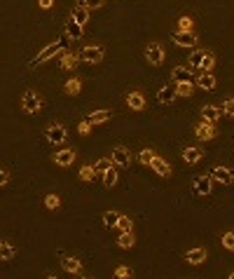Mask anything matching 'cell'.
Wrapping results in <instances>:
<instances>
[{
  "label": "cell",
  "instance_id": "obj_5",
  "mask_svg": "<svg viewBox=\"0 0 234 279\" xmlns=\"http://www.w3.org/2000/svg\"><path fill=\"white\" fill-rule=\"evenodd\" d=\"M194 136L199 138V141H211V138L218 136V129H215L213 122H206V120H201V122L194 124Z\"/></svg>",
  "mask_w": 234,
  "mask_h": 279
},
{
  "label": "cell",
  "instance_id": "obj_18",
  "mask_svg": "<svg viewBox=\"0 0 234 279\" xmlns=\"http://www.w3.org/2000/svg\"><path fill=\"white\" fill-rule=\"evenodd\" d=\"M17 256V246L10 239H0V263H7Z\"/></svg>",
  "mask_w": 234,
  "mask_h": 279
},
{
  "label": "cell",
  "instance_id": "obj_34",
  "mask_svg": "<svg viewBox=\"0 0 234 279\" xmlns=\"http://www.w3.org/2000/svg\"><path fill=\"white\" fill-rule=\"evenodd\" d=\"M194 28V21H192V17H181V19H178V31H183V33H190V31H192Z\"/></svg>",
  "mask_w": 234,
  "mask_h": 279
},
{
  "label": "cell",
  "instance_id": "obj_22",
  "mask_svg": "<svg viewBox=\"0 0 234 279\" xmlns=\"http://www.w3.org/2000/svg\"><path fill=\"white\" fill-rule=\"evenodd\" d=\"M201 117L206 120V122H218L222 117V113H220V106H213V103H208V106H204L201 108Z\"/></svg>",
  "mask_w": 234,
  "mask_h": 279
},
{
  "label": "cell",
  "instance_id": "obj_25",
  "mask_svg": "<svg viewBox=\"0 0 234 279\" xmlns=\"http://www.w3.org/2000/svg\"><path fill=\"white\" fill-rule=\"evenodd\" d=\"M101 181H103V188H115V185H117V169H115V164H110V167L101 174Z\"/></svg>",
  "mask_w": 234,
  "mask_h": 279
},
{
  "label": "cell",
  "instance_id": "obj_8",
  "mask_svg": "<svg viewBox=\"0 0 234 279\" xmlns=\"http://www.w3.org/2000/svg\"><path fill=\"white\" fill-rule=\"evenodd\" d=\"M75 157H77V150L75 148H63V150H56L52 160L56 167H63V169H66V167H70V164L75 162Z\"/></svg>",
  "mask_w": 234,
  "mask_h": 279
},
{
  "label": "cell",
  "instance_id": "obj_9",
  "mask_svg": "<svg viewBox=\"0 0 234 279\" xmlns=\"http://www.w3.org/2000/svg\"><path fill=\"white\" fill-rule=\"evenodd\" d=\"M101 59H103V47H101V45H87V47H82L80 61H85V63H99Z\"/></svg>",
  "mask_w": 234,
  "mask_h": 279
},
{
  "label": "cell",
  "instance_id": "obj_11",
  "mask_svg": "<svg viewBox=\"0 0 234 279\" xmlns=\"http://www.w3.org/2000/svg\"><path fill=\"white\" fill-rule=\"evenodd\" d=\"M174 45L176 47H197V35H194V31H190V33H183V31H176L174 33Z\"/></svg>",
  "mask_w": 234,
  "mask_h": 279
},
{
  "label": "cell",
  "instance_id": "obj_42",
  "mask_svg": "<svg viewBox=\"0 0 234 279\" xmlns=\"http://www.w3.org/2000/svg\"><path fill=\"white\" fill-rule=\"evenodd\" d=\"M7 183H10V171L0 167V188H5Z\"/></svg>",
  "mask_w": 234,
  "mask_h": 279
},
{
  "label": "cell",
  "instance_id": "obj_17",
  "mask_svg": "<svg viewBox=\"0 0 234 279\" xmlns=\"http://www.w3.org/2000/svg\"><path fill=\"white\" fill-rule=\"evenodd\" d=\"M204 260H206V249H204V246L190 249V251L185 253V263H190V265H201Z\"/></svg>",
  "mask_w": 234,
  "mask_h": 279
},
{
  "label": "cell",
  "instance_id": "obj_33",
  "mask_svg": "<svg viewBox=\"0 0 234 279\" xmlns=\"http://www.w3.org/2000/svg\"><path fill=\"white\" fill-rule=\"evenodd\" d=\"M45 206H47L49 211L61 209V197H59V195H54V192H49V195L45 197Z\"/></svg>",
  "mask_w": 234,
  "mask_h": 279
},
{
  "label": "cell",
  "instance_id": "obj_28",
  "mask_svg": "<svg viewBox=\"0 0 234 279\" xmlns=\"http://www.w3.org/2000/svg\"><path fill=\"white\" fill-rule=\"evenodd\" d=\"M63 89H66V94L77 96V94L82 92V82H80V78H68L66 85H63Z\"/></svg>",
  "mask_w": 234,
  "mask_h": 279
},
{
  "label": "cell",
  "instance_id": "obj_12",
  "mask_svg": "<svg viewBox=\"0 0 234 279\" xmlns=\"http://www.w3.org/2000/svg\"><path fill=\"white\" fill-rule=\"evenodd\" d=\"M77 63H80V54H75V52H68V49H63V52L59 54V66L63 71L77 68Z\"/></svg>",
  "mask_w": 234,
  "mask_h": 279
},
{
  "label": "cell",
  "instance_id": "obj_27",
  "mask_svg": "<svg viewBox=\"0 0 234 279\" xmlns=\"http://www.w3.org/2000/svg\"><path fill=\"white\" fill-rule=\"evenodd\" d=\"M171 78H174V82H190L192 80V71L185 68V66H176Z\"/></svg>",
  "mask_w": 234,
  "mask_h": 279
},
{
  "label": "cell",
  "instance_id": "obj_4",
  "mask_svg": "<svg viewBox=\"0 0 234 279\" xmlns=\"http://www.w3.org/2000/svg\"><path fill=\"white\" fill-rule=\"evenodd\" d=\"M45 138L52 143V146H61V143L68 138V131L61 122H52L45 127Z\"/></svg>",
  "mask_w": 234,
  "mask_h": 279
},
{
  "label": "cell",
  "instance_id": "obj_23",
  "mask_svg": "<svg viewBox=\"0 0 234 279\" xmlns=\"http://www.w3.org/2000/svg\"><path fill=\"white\" fill-rule=\"evenodd\" d=\"M70 19L85 28V26H87V21H89V10H87V7H82V5H75L73 12H70Z\"/></svg>",
  "mask_w": 234,
  "mask_h": 279
},
{
  "label": "cell",
  "instance_id": "obj_32",
  "mask_svg": "<svg viewBox=\"0 0 234 279\" xmlns=\"http://www.w3.org/2000/svg\"><path fill=\"white\" fill-rule=\"evenodd\" d=\"M117 221H120V214H117V211H106V214H103V225H106V228H117Z\"/></svg>",
  "mask_w": 234,
  "mask_h": 279
},
{
  "label": "cell",
  "instance_id": "obj_41",
  "mask_svg": "<svg viewBox=\"0 0 234 279\" xmlns=\"http://www.w3.org/2000/svg\"><path fill=\"white\" fill-rule=\"evenodd\" d=\"M92 127L94 124L89 122V120H85V122L77 124V134H80V136H87V134H92Z\"/></svg>",
  "mask_w": 234,
  "mask_h": 279
},
{
  "label": "cell",
  "instance_id": "obj_7",
  "mask_svg": "<svg viewBox=\"0 0 234 279\" xmlns=\"http://www.w3.org/2000/svg\"><path fill=\"white\" fill-rule=\"evenodd\" d=\"M113 164L115 167H120V169H127V167H131V150L124 148V146H117V148H113Z\"/></svg>",
  "mask_w": 234,
  "mask_h": 279
},
{
  "label": "cell",
  "instance_id": "obj_26",
  "mask_svg": "<svg viewBox=\"0 0 234 279\" xmlns=\"http://www.w3.org/2000/svg\"><path fill=\"white\" fill-rule=\"evenodd\" d=\"M157 101L160 103H174L176 101V89H171L169 85H164V87H160V92H157Z\"/></svg>",
  "mask_w": 234,
  "mask_h": 279
},
{
  "label": "cell",
  "instance_id": "obj_1",
  "mask_svg": "<svg viewBox=\"0 0 234 279\" xmlns=\"http://www.w3.org/2000/svg\"><path fill=\"white\" fill-rule=\"evenodd\" d=\"M66 45H68V38H66V35H61L56 42H49L47 47H42L40 52H38V56H33V59H31V68H35V66H42V63H47L49 59L59 56L61 52L66 49Z\"/></svg>",
  "mask_w": 234,
  "mask_h": 279
},
{
  "label": "cell",
  "instance_id": "obj_13",
  "mask_svg": "<svg viewBox=\"0 0 234 279\" xmlns=\"http://www.w3.org/2000/svg\"><path fill=\"white\" fill-rule=\"evenodd\" d=\"M211 178L218 181V183H222V185L234 183V174H232V169H227V167H213V169H211Z\"/></svg>",
  "mask_w": 234,
  "mask_h": 279
},
{
  "label": "cell",
  "instance_id": "obj_3",
  "mask_svg": "<svg viewBox=\"0 0 234 279\" xmlns=\"http://www.w3.org/2000/svg\"><path fill=\"white\" fill-rule=\"evenodd\" d=\"M40 108H42V96L35 89H26L24 96H21V110L26 115H35V113H40Z\"/></svg>",
  "mask_w": 234,
  "mask_h": 279
},
{
  "label": "cell",
  "instance_id": "obj_31",
  "mask_svg": "<svg viewBox=\"0 0 234 279\" xmlns=\"http://www.w3.org/2000/svg\"><path fill=\"white\" fill-rule=\"evenodd\" d=\"M94 178H96V171H94L92 164H82L80 167V181L89 183V181H94Z\"/></svg>",
  "mask_w": 234,
  "mask_h": 279
},
{
  "label": "cell",
  "instance_id": "obj_2",
  "mask_svg": "<svg viewBox=\"0 0 234 279\" xmlns=\"http://www.w3.org/2000/svg\"><path fill=\"white\" fill-rule=\"evenodd\" d=\"M190 66L194 71H211L215 66V56L211 49H194L192 54H190Z\"/></svg>",
  "mask_w": 234,
  "mask_h": 279
},
{
  "label": "cell",
  "instance_id": "obj_43",
  "mask_svg": "<svg viewBox=\"0 0 234 279\" xmlns=\"http://www.w3.org/2000/svg\"><path fill=\"white\" fill-rule=\"evenodd\" d=\"M115 277H134V272H131L129 267H117V270H115Z\"/></svg>",
  "mask_w": 234,
  "mask_h": 279
},
{
  "label": "cell",
  "instance_id": "obj_20",
  "mask_svg": "<svg viewBox=\"0 0 234 279\" xmlns=\"http://www.w3.org/2000/svg\"><path fill=\"white\" fill-rule=\"evenodd\" d=\"M127 106L131 110H136V113H140V110L145 108V96L140 94V92H129L127 94Z\"/></svg>",
  "mask_w": 234,
  "mask_h": 279
},
{
  "label": "cell",
  "instance_id": "obj_39",
  "mask_svg": "<svg viewBox=\"0 0 234 279\" xmlns=\"http://www.w3.org/2000/svg\"><path fill=\"white\" fill-rule=\"evenodd\" d=\"M152 157H154V150L143 148V150H140V155H138V160H140L143 164H150V162H152Z\"/></svg>",
  "mask_w": 234,
  "mask_h": 279
},
{
  "label": "cell",
  "instance_id": "obj_40",
  "mask_svg": "<svg viewBox=\"0 0 234 279\" xmlns=\"http://www.w3.org/2000/svg\"><path fill=\"white\" fill-rule=\"evenodd\" d=\"M222 246H225L227 251H234V232H225V235H222Z\"/></svg>",
  "mask_w": 234,
  "mask_h": 279
},
{
  "label": "cell",
  "instance_id": "obj_19",
  "mask_svg": "<svg viewBox=\"0 0 234 279\" xmlns=\"http://www.w3.org/2000/svg\"><path fill=\"white\" fill-rule=\"evenodd\" d=\"M61 267H63L68 274H82V263L77 258H73V256H63V258H61Z\"/></svg>",
  "mask_w": 234,
  "mask_h": 279
},
{
  "label": "cell",
  "instance_id": "obj_44",
  "mask_svg": "<svg viewBox=\"0 0 234 279\" xmlns=\"http://www.w3.org/2000/svg\"><path fill=\"white\" fill-rule=\"evenodd\" d=\"M38 5H40L42 10H49V7H54V0H38Z\"/></svg>",
  "mask_w": 234,
  "mask_h": 279
},
{
  "label": "cell",
  "instance_id": "obj_38",
  "mask_svg": "<svg viewBox=\"0 0 234 279\" xmlns=\"http://www.w3.org/2000/svg\"><path fill=\"white\" fill-rule=\"evenodd\" d=\"M80 5L87 7V10H101L106 5V0H80Z\"/></svg>",
  "mask_w": 234,
  "mask_h": 279
},
{
  "label": "cell",
  "instance_id": "obj_37",
  "mask_svg": "<svg viewBox=\"0 0 234 279\" xmlns=\"http://www.w3.org/2000/svg\"><path fill=\"white\" fill-rule=\"evenodd\" d=\"M117 230H120V232H131V218H129V216H122V214H120V221H117Z\"/></svg>",
  "mask_w": 234,
  "mask_h": 279
},
{
  "label": "cell",
  "instance_id": "obj_10",
  "mask_svg": "<svg viewBox=\"0 0 234 279\" xmlns=\"http://www.w3.org/2000/svg\"><path fill=\"white\" fill-rule=\"evenodd\" d=\"M192 190L197 197H206V195H211V190H213V178L211 176H197L192 183Z\"/></svg>",
  "mask_w": 234,
  "mask_h": 279
},
{
  "label": "cell",
  "instance_id": "obj_29",
  "mask_svg": "<svg viewBox=\"0 0 234 279\" xmlns=\"http://www.w3.org/2000/svg\"><path fill=\"white\" fill-rule=\"evenodd\" d=\"M176 96H185V99H190V96L194 94V85L192 80L190 82H176Z\"/></svg>",
  "mask_w": 234,
  "mask_h": 279
},
{
  "label": "cell",
  "instance_id": "obj_30",
  "mask_svg": "<svg viewBox=\"0 0 234 279\" xmlns=\"http://www.w3.org/2000/svg\"><path fill=\"white\" fill-rule=\"evenodd\" d=\"M117 244H120L122 249H134V244H136L134 232H122L120 237H117Z\"/></svg>",
  "mask_w": 234,
  "mask_h": 279
},
{
  "label": "cell",
  "instance_id": "obj_21",
  "mask_svg": "<svg viewBox=\"0 0 234 279\" xmlns=\"http://www.w3.org/2000/svg\"><path fill=\"white\" fill-rule=\"evenodd\" d=\"M201 157H204V150L197 148V146H187V148L183 150V160H185L187 164H197V162H201Z\"/></svg>",
  "mask_w": 234,
  "mask_h": 279
},
{
  "label": "cell",
  "instance_id": "obj_35",
  "mask_svg": "<svg viewBox=\"0 0 234 279\" xmlns=\"http://www.w3.org/2000/svg\"><path fill=\"white\" fill-rule=\"evenodd\" d=\"M220 113L222 115H227L229 120H234V99H225V101H222Z\"/></svg>",
  "mask_w": 234,
  "mask_h": 279
},
{
  "label": "cell",
  "instance_id": "obj_16",
  "mask_svg": "<svg viewBox=\"0 0 234 279\" xmlns=\"http://www.w3.org/2000/svg\"><path fill=\"white\" fill-rule=\"evenodd\" d=\"M197 85H199L201 89H206V92H213L215 89V75L211 73V71H201L199 75H197Z\"/></svg>",
  "mask_w": 234,
  "mask_h": 279
},
{
  "label": "cell",
  "instance_id": "obj_36",
  "mask_svg": "<svg viewBox=\"0 0 234 279\" xmlns=\"http://www.w3.org/2000/svg\"><path fill=\"white\" fill-rule=\"evenodd\" d=\"M110 164H113V160H108V157L99 160V162L94 164V171H96V176H101V174H103V171H106L108 167H110Z\"/></svg>",
  "mask_w": 234,
  "mask_h": 279
},
{
  "label": "cell",
  "instance_id": "obj_15",
  "mask_svg": "<svg viewBox=\"0 0 234 279\" xmlns=\"http://www.w3.org/2000/svg\"><path fill=\"white\" fill-rule=\"evenodd\" d=\"M150 169H154V174H160L162 178H169V176H171V164H169L167 160L157 157V155L152 157V162H150Z\"/></svg>",
  "mask_w": 234,
  "mask_h": 279
},
{
  "label": "cell",
  "instance_id": "obj_6",
  "mask_svg": "<svg viewBox=\"0 0 234 279\" xmlns=\"http://www.w3.org/2000/svg\"><path fill=\"white\" fill-rule=\"evenodd\" d=\"M145 59L150 66H162L164 63V47L160 42H150L145 47Z\"/></svg>",
  "mask_w": 234,
  "mask_h": 279
},
{
  "label": "cell",
  "instance_id": "obj_14",
  "mask_svg": "<svg viewBox=\"0 0 234 279\" xmlns=\"http://www.w3.org/2000/svg\"><path fill=\"white\" fill-rule=\"evenodd\" d=\"M63 35H66L68 40H80V38H85V28L80 24H75L73 19H68L66 26H63Z\"/></svg>",
  "mask_w": 234,
  "mask_h": 279
},
{
  "label": "cell",
  "instance_id": "obj_24",
  "mask_svg": "<svg viewBox=\"0 0 234 279\" xmlns=\"http://www.w3.org/2000/svg\"><path fill=\"white\" fill-rule=\"evenodd\" d=\"M113 117V110H108V108H101V110H94V113H89V122L96 127V124H103V122H108Z\"/></svg>",
  "mask_w": 234,
  "mask_h": 279
}]
</instances>
